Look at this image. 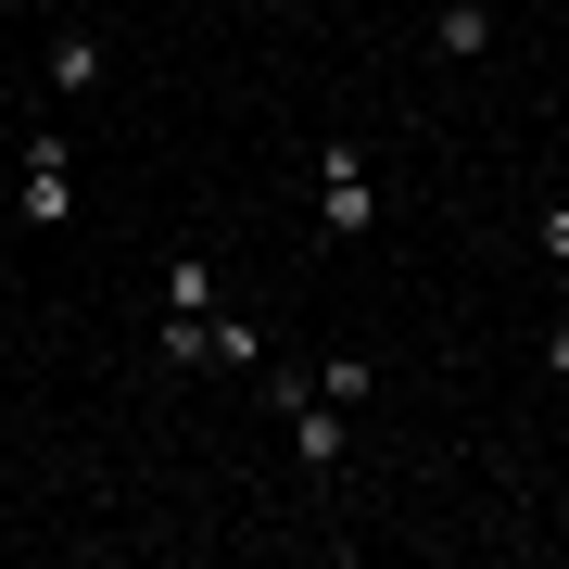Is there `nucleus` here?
Listing matches in <instances>:
<instances>
[{"label": "nucleus", "instance_id": "10", "mask_svg": "<svg viewBox=\"0 0 569 569\" xmlns=\"http://www.w3.org/2000/svg\"><path fill=\"white\" fill-rule=\"evenodd\" d=\"M545 380H569V317H557V329H545Z\"/></svg>", "mask_w": 569, "mask_h": 569}, {"label": "nucleus", "instance_id": "8", "mask_svg": "<svg viewBox=\"0 0 569 569\" xmlns=\"http://www.w3.org/2000/svg\"><path fill=\"white\" fill-rule=\"evenodd\" d=\"M152 355H164V380H190V367H216V342H203V317H164V329H152Z\"/></svg>", "mask_w": 569, "mask_h": 569}, {"label": "nucleus", "instance_id": "4", "mask_svg": "<svg viewBox=\"0 0 569 569\" xmlns=\"http://www.w3.org/2000/svg\"><path fill=\"white\" fill-rule=\"evenodd\" d=\"M39 77H51V102H102V89H114V51L89 39V26H51V51H39Z\"/></svg>", "mask_w": 569, "mask_h": 569}, {"label": "nucleus", "instance_id": "7", "mask_svg": "<svg viewBox=\"0 0 569 569\" xmlns=\"http://www.w3.org/2000/svg\"><path fill=\"white\" fill-rule=\"evenodd\" d=\"M203 342H216L228 380H266V329H253V317H228V305H216V317H203Z\"/></svg>", "mask_w": 569, "mask_h": 569}, {"label": "nucleus", "instance_id": "2", "mask_svg": "<svg viewBox=\"0 0 569 569\" xmlns=\"http://www.w3.org/2000/svg\"><path fill=\"white\" fill-rule=\"evenodd\" d=\"M367 216H380L367 152H355V140H317V241H367Z\"/></svg>", "mask_w": 569, "mask_h": 569}, {"label": "nucleus", "instance_id": "9", "mask_svg": "<svg viewBox=\"0 0 569 569\" xmlns=\"http://www.w3.org/2000/svg\"><path fill=\"white\" fill-rule=\"evenodd\" d=\"M531 241H545V266L569 279V203H545V228H531Z\"/></svg>", "mask_w": 569, "mask_h": 569}, {"label": "nucleus", "instance_id": "6", "mask_svg": "<svg viewBox=\"0 0 569 569\" xmlns=\"http://www.w3.org/2000/svg\"><path fill=\"white\" fill-rule=\"evenodd\" d=\"M430 51H443V63H481L493 51V13H481V0H443V13H430Z\"/></svg>", "mask_w": 569, "mask_h": 569}, {"label": "nucleus", "instance_id": "11", "mask_svg": "<svg viewBox=\"0 0 569 569\" xmlns=\"http://www.w3.org/2000/svg\"><path fill=\"white\" fill-rule=\"evenodd\" d=\"M0 13H26V0H0Z\"/></svg>", "mask_w": 569, "mask_h": 569}, {"label": "nucleus", "instance_id": "1", "mask_svg": "<svg viewBox=\"0 0 569 569\" xmlns=\"http://www.w3.org/2000/svg\"><path fill=\"white\" fill-rule=\"evenodd\" d=\"M266 406H279V430H291V456H305V468H342V443H355V406H329L305 367H266Z\"/></svg>", "mask_w": 569, "mask_h": 569}, {"label": "nucleus", "instance_id": "3", "mask_svg": "<svg viewBox=\"0 0 569 569\" xmlns=\"http://www.w3.org/2000/svg\"><path fill=\"white\" fill-rule=\"evenodd\" d=\"M13 203H26V228H63V216H77V164H63V127H26Z\"/></svg>", "mask_w": 569, "mask_h": 569}, {"label": "nucleus", "instance_id": "5", "mask_svg": "<svg viewBox=\"0 0 569 569\" xmlns=\"http://www.w3.org/2000/svg\"><path fill=\"white\" fill-rule=\"evenodd\" d=\"M228 305V279H216V253L190 241V253H164V317H216Z\"/></svg>", "mask_w": 569, "mask_h": 569}]
</instances>
